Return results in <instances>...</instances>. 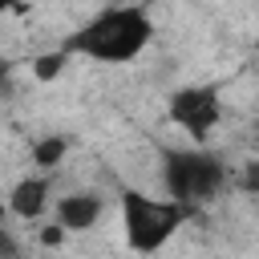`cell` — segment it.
I'll use <instances>...</instances> for the list:
<instances>
[{"label": "cell", "mask_w": 259, "mask_h": 259, "mask_svg": "<svg viewBox=\"0 0 259 259\" xmlns=\"http://www.w3.org/2000/svg\"><path fill=\"white\" fill-rule=\"evenodd\" d=\"M150 40H154V20L142 4H109L93 20H85L61 49L69 57L121 65V61H134Z\"/></svg>", "instance_id": "6da1fadb"}, {"label": "cell", "mask_w": 259, "mask_h": 259, "mask_svg": "<svg viewBox=\"0 0 259 259\" xmlns=\"http://www.w3.org/2000/svg\"><path fill=\"white\" fill-rule=\"evenodd\" d=\"M190 214L194 210L174 202V198H150L142 190H121V231L138 255L162 251Z\"/></svg>", "instance_id": "7a4b0ae2"}, {"label": "cell", "mask_w": 259, "mask_h": 259, "mask_svg": "<svg viewBox=\"0 0 259 259\" xmlns=\"http://www.w3.org/2000/svg\"><path fill=\"white\" fill-rule=\"evenodd\" d=\"M162 182L166 198L194 210L198 202L219 198V190L227 186V166L206 150H170L162 162Z\"/></svg>", "instance_id": "3957f363"}, {"label": "cell", "mask_w": 259, "mask_h": 259, "mask_svg": "<svg viewBox=\"0 0 259 259\" xmlns=\"http://www.w3.org/2000/svg\"><path fill=\"white\" fill-rule=\"evenodd\" d=\"M166 113L178 130H186L194 142H202L223 117V97H219L214 85H182V89L170 93Z\"/></svg>", "instance_id": "277c9868"}, {"label": "cell", "mask_w": 259, "mask_h": 259, "mask_svg": "<svg viewBox=\"0 0 259 259\" xmlns=\"http://www.w3.org/2000/svg\"><path fill=\"white\" fill-rule=\"evenodd\" d=\"M101 210H105L101 194H93V190H73V194H65V198L57 202V223H61L65 231H77V235H81V231L97 227Z\"/></svg>", "instance_id": "5b68a950"}, {"label": "cell", "mask_w": 259, "mask_h": 259, "mask_svg": "<svg viewBox=\"0 0 259 259\" xmlns=\"http://www.w3.org/2000/svg\"><path fill=\"white\" fill-rule=\"evenodd\" d=\"M49 190H53L49 174H28V178H20V182L12 186V194H8V210H12L16 219L32 223V219L45 214V206H49Z\"/></svg>", "instance_id": "8992f818"}, {"label": "cell", "mask_w": 259, "mask_h": 259, "mask_svg": "<svg viewBox=\"0 0 259 259\" xmlns=\"http://www.w3.org/2000/svg\"><path fill=\"white\" fill-rule=\"evenodd\" d=\"M65 154H69V138H65V134H45V138L32 142V166H36L40 174L57 170V166L65 162Z\"/></svg>", "instance_id": "52a82bcc"}, {"label": "cell", "mask_w": 259, "mask_h": 259, "mask_svg": "<svg viewBox=\"0 0 259 259\" xmlns=\"http://www.w3.org/2000/svg\"><path fill=\"white\" fill-rule=\"evenodd\" d=\"M65 65H69V53H65V49L40 53V57H32V77H36V81H53V77L65 73Z\"/></svg>", "instance_id": "ba28073f"}, {"label": "cell", "mask_w": 259, "mask_h": 259, "mask_svg": "<svg viewBox=\"0 0 259 259\" xmlns=\"http://www.w3.org/2000/svg\"><path fill=\"white\" fill-rule=\"evenodd\" d=\"M239 186H243L247 194H259V162H247V166H243V174H239Z\"/></svg>", "instance_id": "9c48e42d"}, {"label": "cell", "mask_w": 259, "mask_h": 259, "mask_svg": "<svg viewBox=\"0 0 259 259\" xmlns=\"http://www.w3.org/2000/svg\"><path fill=\"white\" fill-rule=\"evenodd\" d=\"M61 239H65V227H61V223H53V227L40 231V243H45V247H57Z\"/></svg>", "instance_id": "30bf717a"}, {"label": "cell", "mask_w": 259, "mask_h": 259, "mask_svg": "<svg viewBox=\"0 0 259 259\" xmlns=\"http://www.w3.org/2000/svg\"><path fill=\"white\" fill-rule=\"evenodd\" d=\"M255 130H259V121H255Z\"/></svg>", "instance_id": "8fae6325"}]
</instances>
